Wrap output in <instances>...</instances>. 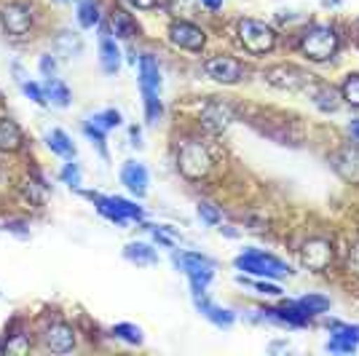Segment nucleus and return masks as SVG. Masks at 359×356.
Wrapping results in <instances>:
<instances>
[{"label":"nucleus","instance_id":"a19ab883","mask_svg":"<svg viewBox=\"0 0 359 356\" xmlns=\"http://www.w3.org/2000/svg\"><path fill=\"white\" fill-rule=\"evenodd\" d=\"M201 6H207L210 11H217V8H223V0H198Z\"/></svg>","mask_w":359,"mask_h":356},{"label":"nucleus","instance_id":"2f4dec72","mask_svg":"<svg viewBox=\"0 0 359 356\" xmlns=\"http://www.w3.org/2000/svg\"><path fill=\"white\" fill-rule=\"evenodd\" d=\"M198 217L204 220V223H210V225H220L223 223V217H220V212L212 207V204H198Z\"/></svg>","mask_w":359,"mask_h":356},{"label":"nucleus","instance_id":"f8f14e48","mask_svg":"<svg viewBox=\"0 0 359 356\" xmlns=\"http://www.w3.org/2000/svg\"><path fill=\"white\" fill-rule=\"evenodd\" d=\"M330 161H332L335 172H338L346 182L359 185V145H344L341 150L332 153Z\"/></svg>","mask_w":359,"mask_h":356},{"label":"nucleus","instance_id":"7ed1b4c3","mask_svg":"<svg viewBox=\"0 0 359 356\" xmlns=\"http://www.w3.org/2000/svg\"><path fill=\"white\" fill-rule=\"evenodd\" d=\"M236 268L244 271V273H252V276H266V279H282V276H290L292 268L282 263L279 257L273 254H266L260 249H247L244 254L236 257Z\"/></svg>","mask_w":359,"mask_h":356},{"label":"nucleus","instance_id":"bb28decb","mask_svg":"<svg viewBox=\"0 0 359 356\" xmlns=\"http://www.w3.org/2000/svg\"><path fill=\"white\" fill-rule=\"evenodd\" d=\"M89 123L91 126H97V129H102V132H110V129L121 126V113L118 110H102V113L91 116Z\"/></svg>","mask_w":359,"mask_h":356},{"label":"nucleus","instance_id":"2eb2a0df","mask_svg":"<svg viewBox=\"0 0 359 356\" xmlns=\"http://www.w3.org/2000/svg\"><path fill=\"white\" fill-rule=\"evenodd\" d=\"M194 303H196V308L204 313L207 319H210L212 324H217V327H231L233 324V311H228V308H220V306H215L210 297L204 295V292H194Z\"/></svg>","mask_w":359,"mask_h":356},{"label":"nucleus","instance_id":"dca6fc26","mask_svg":"<svg viewBox=\"0 0 359 356\" xmlns=\"http://www.w3.org/2000/svg\"><path fill=\"white\" fill-rule=\"evenodd\" d=\"M121 179L123 185L132 191L135 196H145L148 193V169L137 161H126L123 169H121Z\"/></svg>","mask_w":359,"mask_h":356},{"label":"nucleus","instance_id":"f704fd0d","mask_svg":"<svg viewBox=\"0 0 359 356\" xmlns=\"http://www.w3.org/2000/svg\"><path fill=\"white\" fill-rule=\"evenodd\" d=\"M62 179H65L70 188H78V185H81V169H78V163H67V166L62 169Z\"/></svg>","mask_w":359,"mask_h":356},{"label":"nucleus","instance_id":"ddd939ff","mask_svg":"<svg viewBox=\"0 0 359 356\" xmlns=\"http://www.w3.org/2000/svg\"><path fill=\"white\" fill-rule=\"evenodd\" d=\"M0 19H3V27L16 35V38H22V35H27L32 27V14L27 6H19V3H8V6H3V11H0Z\"/></svg>","mask_w":359,"mask_h":356},{"label":"nucleus","instance_id":"39448f33","mask_svg":"<svg viewBox=\"0 0 359 356\" xmlns=\"http://www.w3.org/2000/svg\"><path fill=\"white\" fill-rule=\"evenodd\" d=\"M239 41L250 54H269L276 46V32L266 22L257 19H241L239 22Z\"/></svg>","mask_w":359,"mask_h":356},{"label":"nucleus","instance_id":"7c9ffc66","mask_svg":"<svg viewBox=\"0 0 359 356\" xmlns=\"http://www.w3.org/2000/svg\"><path fill=\"white\" fill-rule=\"evenodd\" d=\"M332 335L335 338H346L351 343H359V327L357 324H332Z\"/></svg>","mask_w":359,"mask_h":356},{"label":"nucleus","instance_id":"4468645a","mask_svg":"<svg viewBox=\"0 0 359 356\" xmlns=\"http://www.w3.org/2000/svg\"><path fill=\"white\" fill-rule=\"evenodd\" d=\"M43 341L54 354H67V351H73V345H75V332H73V327L57 322V324H51L46 329Z\"/></svg>","mask_w":359,"mask_h":356},{"label":"nucleus","instance_id":"423d86ee","mask_svg":"<svg viewBox=\"0 0 359 356\" xmlns=\"http://www.w3.org/2000/svg\"><path fill=\"white\" fill-rule=\"evenodd\" d=\"M175 263L191 279L194 292H204L207 289V284L212 282V271H215V263H212L210 257L196 252H185V254H175Z\"/></svg>","mask_w":359,"mask_h":356},{"label":"nucleus","instance_id":"e433bc0d","mask_svg":"<svg viewBox=\"0 0 359 356\" xmlns=\"http://www.w3.org/2000/svg\"><path fill=\"white\" fill-rule=\"evenodd\" d=\"M41 73H43L46 78H54V73H57V60H54L51 54H43V57H41Z\"/></svg>","mask_w":359,"mask_h":356},{"label":"nucleus","instance_id":"72a5a7b5","mask_svg":"<svg viewBox=\"0 0 359 356\" xmlns=\"http://www.w3.org/2000/svg\"><path fill=\"white\" fill-rule=\"evenodd\" d=\"M327 351H341V354H354V351H357V343L346 341V338H335V335H332V341L327 343Z\"/></svg>","mask_w":359,"mask_h":356},{"label":"nucleus","instance_id":"5701e85b","mask_svg":"<svg viewBox=\"0 0 359 356\" xmlns=\"http://www.w3.org/2000/svg\"><path fill=\"white\" fill-rule=\"evenodd\" d=\"M110 25H113V32H116L118 38H123V41H129V38H135V35H137L135 19L126 14V11H113V16H110Z\"/></svg>","mask_w":359,"mask_h":356},{"label":"nucleus","instance_id":"f3484780","mask_svg":"<svg viewBox=\"0 0 359 356\" xmlns=\"http://www.w3.org/2000/svg\"><path fill=\"white\" fill-rule=\"evenodd\" d=\"M233 121V113H231V107L223 102H207L204 104V110H201V123L207 126V129H212V132H220V129H225L228 123Z\"/></svg>","mask_w":359,"mask_h":356},{"label":"nucleus","instance_id":"0eeeda50","mask_svg":"<svg viewBox=\"0 0 359 356\" xmlns=\"http://www.w3.org/2000/svg\"><path fill=\"white\" fill-rule=\"evenodd\" d=\"M89 198L97 204V209L105 214V217H110L113 223H129V220H142L145 217V212L137 207V204H132V201H126V198H118V196H97V193H89Z\"/></svg>","mask_w":359,"mask_h":356},{"label":"nucleus","instance_id":"aec40b11","mask_svg":"<svg viewBox=\"0 0 359 356\" xmlns=\"http://www.w3.org/2000/svg\"><path fill=\"white\" fill-rule=\"evenodd\" d=\"M19 148H22V129L11 118H3L0 121V150L14 153Z\"/></svg>","mask_w":359,"mask_h":356},{"label":"nucleus","instance_id":"c85d7f7f","mask_svg":"<svg viewBox=\"0 0 359 356\" xmlns=\"http://www.w3.org/2000/svg\"><path fill=\"white\" fill-rule=\"evenodd\" d=\"M113 335L121 338L123 343H129V345H140L142 343V329L135 324H116L113 327Z\"/></svg>","mask_w":359,"mask_h":356},{"label":"nucleus","instance_id":"9d476101","mask_svg":"<svg viewBox=\"0 0 359 356\" xmlns=\"http://www.w3.org/2000/svg\"><path fill=\"white\" fill-rule=\"evenodd\" d=\"M169 41L177 46V48H185V51H201L207 35H204L201 27H196L191 22H172V27H169Z\"/></svg>","mask_w":359,"mask_h":356},{"label":"nucleus","instance_id":"473e14b6","mask_svg":"<svg viewBox=\"0 0 359 356\" xmlns=\"http://www.w3.org/2000/svg\"><path fill=\"white\" fill-rule=\"evenodd\" d=\"M22 89H25V94L30 97L32 102H38V104H46L48 100H46V91L38 86V83H32V81H22Z\"/></svg>","mask_w":359,"mask_h":356},{"label":"nucleus","instance_id":"6e6552de","mask_svg":"<svg viewBox=\"0 0 359 356\" xmlns=\"http://www.w3.org/2000/svg\"><path fill=\"white\" fill-rule=\"evenodd\" d=\"M266 81L276 89H287V91H298V89H309L314 83V75L303 73L300 67H292V64H279V67H271L266 70Z\"/></svg>","mask_w":359,"mask_h":356},{"label":"nucleus","instance_id":"6ab92c4d","mask_svg":"<svg viewBox=\"0 0 359 356\" xmlns=\"http://www.w3.org/2000/svg\"><path fill=\"white\" fill-rule=\"evenodd\" d=\"M311 89V97H314V104L322 110V113H332V110H338V91L327 86V83H311L309 86Z\"/></svg>","mask_w":359,"mask_h":356},{"label":"nucleus","instance_id":"a878e982","mask_svg":"<svg viewBox=\"0 0 359 356\" xmlns=\"http://www.w3.org/2000/svg\"><path fill=\"white\" fill-rule=\"evenodd\" d=\"M78 22L83 27H94L100 22V6L94 0H81L78 3Z\"/></svg>","mask_w":359,"mask_h":356},{"label":"nucleus","instance_id":"4c0bfd02","mask_svg":"<svg viewBox=\"0 0 359 356\" xmlns=\"http://www.w3.org/2000/svg\"><path fill=\"white\" fill-rule=\"evenodd\" d=\"M348 271H351L354 276H359V244L351 249V254H348Z\"/></svg>","mask_w":359,"mask_h":356},{"label":"nucleus","instance_id":"c9c22d12","mask_svg":"<svg viewBox=\"0 0 359 356\" xmlns=\"http://www.w3.org/2000/svg\"><path fill=\"white\" fill-rule=\"evenodd\" d=\"M239 282L241 284H250V287H252V289H257V292H260V295H282V289H279V287H276V284H269V282H244V276H239Z\"/></svg>","mask_w":359,"mask_h":356},{"label":"nucleus","instance_id":"20e7f679","mask_svg":"<svg viewBox=\"0 0 359 356\" xmlns=\"http://www.w3.org/2000/svg\"><path fill=\"white\" fill-rule=\"evenodd\" d=\"M177 169L182 177L188 179H201L210 174L212 169V156L198 139H185L177 150Z\"/></svg>","mask_w":359,"mask_h":356},{"label":"nucleus","instance_id":"f257e3e1","mask_svg":"<svg viewBox=\"0 0 359 356\" xmlns=\"http://www.w3.org/2000/svg\"><path fill=\"white\" fill-rule=\"evenodd\" d=\"M140 89H142V100H145V116L150 123L164 116V104L158 100L161 94V70H158V62L153 60L150 54L140 57Z\"/></svg>","mask_w":359,"mask_h":356},{"label":"nucleus","instance_id":"cd10ccee","mask_svg":"<svg viewBox=\"0 0 359 356\" xmlns=\"http://www.w3.org/2000/svg\"><path fill=\"white\" fill-rule=\"evenodd\" d=\"M300 311H306L309 316H314V313H325L330 308V300L327 297H319V295H306L298 300Z\"/></svg>","mask_w":359,"mask_h":356},{"label":"nucleus","instance_id":"412c9836","mask_svg":"<svg viewBox=\"0 0 359 356\" xmlns=\"http://www.w3.org/2000/svg\"><path fill=\"white\" fill-rule=\"evenodd\" d=\"M123 254H126V260H132L137 266H153V263H158V254L148 244H129L123 249Z\"/></svg>","mask_w":359,"mask_h":356},{"label":"nucleus","instance_id":"393cba45","mask_svg":"<svg viewBox=\"0 0 359 356\" xmlns=\"http://www.w3.org/2000/svg\"><path fill=\"white\" fill-rule=\"evenodd\" d=\"M57 51L73 60V57H78V54L83 51V43H81V38H78L75 32H60V38H57Z\"/></svg>","mask_w":359,"mask_h":356},{"label":"nucleus","instance_id":"b1692460","mask_svg":"<svg viewBox=\"0 0 359 356\" xmlns=\"http://www.w3.org/2000/svg\"><path fill=\"white\" fill-rule=\"evenodd\" d=\"M48 148L54 150V153H60V156H65V158H75V145L62 129H54V132L48 134Z\"/></svg>","mask_w":359,"mask_h":356},{"label":"nucleus","instance_id":"9b49d317","mask_svg":"<svg viewBox=\"0 0 359 356\" xmlns=\"http://www.w3.org/2000/svg\"><path fill=\"white\" fill-rule=\"evenodd\" d=\"M204 73L217 83H239L244 67L233 57H212L204 62Z\"/></svg>","mask_w":359,"mask_h":356},{"label":"nucleus","instance_id":"58836bf2","mask_svg":"<svg viewBox=\"0 0 359 356\" xmlns=\"http://www.w3.org/2000/svg\"><path fill=\"white\" fill-rule=\"evenodd\" d=\"M129 6H135L140 11H150V8H156L158 6V0H126Z\"/></svg>","mask_w":359,"mask_h":356},{"label":"nucleus","instance_id":"4be33fe9","mask_svg":"<svg viewBox=\"0 0 359 356\" xmlns=\"http://www.w3.org/2000/svg\"><path fill=\"white\" fill-rule=\"evenodd\" d=\"M46 100H51V104H57V107H67L70 104V89L57 81V78H46Z\"/></svg>","mask_w":359,"mask_h":356},{"label":"nucleus","instance_id":"a211bd4d","mask_svg":"<svg viewBox=\"0 0 359 356\" xmlns=\"http://www.w3.org/2000/svg\"><path fill=\"white\" fill-rule=\"evenodd\" d=\"M100 60H102V70H105L107 75H116L121 67V51L118 46H116V41L110 38V35H102V41H100Z\"/></svg>","mask_w":359,"mask_h":356},{"label":"nucleus","instance_id":"c756f323","mask_svg":"<svg viewBox=\"0 0 359 356\" xmlns=\"http://www.w3.org/2000/svg\"><path fill=\"white\" fill-rule=\"evenodd\" d=\"M341 94H344V100L348 104H354V107H359V73H348L344 81V89H341Z\"/></svg>","mask_w":359,"mask_h":356},{"label":"nucleus","instance_id":"79ce46f5","mask_svg":"<svg viewBox=\"0 0 359 356\" xmlns=\"http://www.w3.org/2000/svg\"><path fill=\"white\" fill-rule=\"evenodd\" d=\"M348 132H351V137H354V139H359V118H354L351 123H348Z\"/></svg>","mask_w":359,"mask_h":356},{"label":"nucleus","instance_id":"1a4fd4ad","mask_svg":"<svg viewBox=\"0 0 359 356\" xmlns=\"http://www.w3.org/2000/svg\"><path fill=\"white\" fill-rule=\"evenodd\" d=\"M300 263L314 273H322L332 263V244L327 238H309L300 247Z\"/></svg>","mask_w":359,"mask_h":356},{"label":"nucleus","instance_id":"ea45409f","mask_svg":"<svg viewBox=\"0 0 359 356\" xmlns=\"http://www.w3.org/2000/svg\"><path fill=\"white\" fill-rule=\"evenodd\" d=\"M25 348H27V341H25V338H19L16 343H8V351H19V354H22Z\"/></svg>","mask_w":359,"mask_h":356},{"label":"nucleus","instance_id":"f03ea898","mask_svg":"<svg viewBox=\"0 0 359 356\" xmlns=\"http://www.w3.org/2000/svg\"><path fill=\"white\" fill-rule=\"evenodd\" d=\"M300 51L311 62H327L338 51V32L330 25H314L300 35Z\"/></svg>","mask_w":359,"mask_h":356},{"label":"nucleus","instance_id":"37998d69","mask_svg":"<svg viewBox=\"0 0 359 356\" xmlns=\"http://www.w3.org/2000/svg\"><path fill=\"white\" fill-rule=\"evenodd\" d=\"M344 0H322V6H327V8H335V6H341Z\"/></svg>","mask_w":359,"mask_h":356}]
</instances>
